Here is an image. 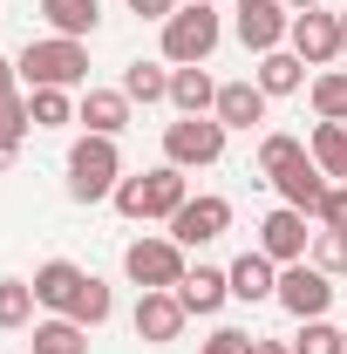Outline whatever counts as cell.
I'll list each match as a JSON object with an SVG mask.
<instances>
[{
	"instance_id": "7",
	"label": "cell",
	"mask_w": 347,
	"mask_h": 354,
	"mask_svg": "<svg viewBox=\"0 0 347 354\" xmlns=\"http://www.w3.org/2000/svg\"><path fill=\"white\" fill-rule=\"evenodd\" d=\"M272 300L293 313V320H327V307H334V272H320L313 259L279 266V293Z\"/></svg>"
},
{
	"instance_id": "41",
	"label": "cell",
	"mask_w": 347,
	"mask_h": 354,
	"mask_svg": "<svg viewBox=\"0 0 347 354\" xmlns=\"http://www.w3.org/2000/svg\"><path fill=\"white\" fill-rule=\"evenodd\" d=\"M205 7H218V0H205Z\"/></svg>"
},
{
	"instance_id": "33",
	"label": "cell",
	"mask_w": 347,
	"mask_h": 354,
	"mask_svg": "<svg viewBox=\"0 0 347 354\" xmlns=\"http://www.w3.org/2000/svg\"><path fill=\"white\" fill-rule=\"evenodd\" d=\"M320 232H347V184H327V198H320Z\"/></svg>"
},
{
	"instance_id": "29",
	"label": "cell",
	"mask_w": 347,
	"mask_h": 354,
	"mask_svg": "<svg viewBox=\"0 0 347 354\" xmlns=\"http://www.w3.org/2000/svg\"><path fill=\"white\" fill-rule=\"evenodd\" d=\"M300 157H306V143H300V136L272 130V136H265V143H259V177H279V171H286V164H300Z\"/></svg>"
},
{
	"instance_id": "27",
	"label": "cell",
	"mask_w": 347,
	"mask_h": 354,
	"mask_svg": "<svg viewBox=\"0 0 347 354\" xmlns=\"http://www.w3.org/2000/svg\"><path fill=\"white\" fill-rule=\"evenodd\" d=\"M109 313H116V300H109V286H102V279L88 272V279H82V293H75V307H68V320H82V327H102Z\"/></svg>"
},
{
	"instance_id": "31",
	"label": "cell",
	"mask_w": 347,
	"mask_h": 354,
	"mask_svg": "<svg viewBox=\"0 0 347 354\" xmlns=\"http://www.w3.org/2000/svg\"><path fill=\"white\" fill-rule=\"evenodd\" d=\"M306 259L320 272H347V232H313V252Z\"/></svg>"
},
{
	"instance_id": "24",
	"label": "cell",
	"mask_w": 347,
	"mask_h": 354,
	"mask_svg": "<svg viewBox=\"0 0 347 354\" xmlns=\"http://www.w3.org/2000/svg\"><path fill=\"white\" fill-rule=\"evenodd\" d=\"M123 95L130 102H171V68L164 62H130L123 68Z\"/></svg>"
},
{
	"instance_id": "3",
	"label": "cell",
	"mask_w": 347,
	"mask_h": 354,
	"mask_svg": "<svg viewBox=\"0 0 347 354\" xmlns=\"http://www.w3.org/2000/svg\"><path fill=\"white\" fill-rule=\"evenodd\" d=\"M184 198H191V184H184L177 164H157V171L116 184V212H123V218H177Z\"/></svg>"
},
{
	"instance_id": "38",
	"label": "cell",
	"mask_w": 347,
	"mask_h": 354,
	"mask_svg": "<svg viewBox=\"0 0 347 354\" xmlns=\"http://www.w3.org/2000/svg\"><path fill=\"white\" fill-rule=\"evenodd\" d=\"M14 157H21V143H7V136H0V171H7Z\"/></svg>"
},
{
	"instance_id": "25",
	"label": "cell",
	"mask_w": 347,
	"mask_h": 354,
	"mask_svg": "<svg viewBox=\"0 0 347 354\" xmlns=\"http://www.w3.org/2000/svg\"><path fill=\"white\" fill-rule=\"evenodd\" d=\"M313 116H320V123H347V75L341 68L313 75Z\"/></svg>"
},
{
	"instance_id": "11",
	"label": "cell",
	"mask_w": 347,
	"mask_h": 354,
	"mask_svg": "<svg viewBox=\"0 0 347 354\" xmlns=\"http://www.w3.org/2000/svg\"><path fill=\"white\" fill-rule=\"evenodd\" d=\"M259 252L272 266H300L306 252H313V232H306V212H293V205H279L272 218L259 225Z\"/></svg>"
},
{
	"instance_id": "35",
	"label": "cell",
	"mask_w": 347,
	"mask_h": 354,
	"mask_svg": "<svg viewBox=\"0 0 347 354\" xmlns=\"http://www.w3.org/2000/svg\"><path fill=\"white\" fill-rule=\"evenodd\" d=\"M177 7H184V0H130V14H136V21H171Z\"/></svg>"
},
{
	"instance_id": "20",
	"label": "cell",
	"mask_w": 347,
	"mask_h": 354,
	"mask_svg": "<svg viewBox=\"0 0 347 354\" xmlns=\"http://www.w3.org/2000/svg\"><path fill=\"white\" fill-rule=\"evenodd\" d=\"M252 82H259L265 95H300V88H306V62L293 55V48H272V55H259Z\"/></svg>"
},
{
	"instance_id": "39",
	"label": "cell",
	"mask_w": 347,
	"mask_h": 354,
	"mask_svg": "<svg viewBox=\"0 0 347 354\" xmlns=\"http://www.w3.org/2000/svg\"><path fill=\"white\" fill-rule=\"evenodd\" d=\"M306 7H320V0H286V14H306Z\"/></svg>"
},
{
	"instance_id": "5",
	"label": "cell",
	"mask_w": 347,
	"mask_h": 354,
	"mask_svg": "<svg viewBox=\"0 0 347 354\" xmlns=\"http://www.w3.org/2000/svg\"><path fill=\"white\" fill-rule=\"evenodd\" d=\"M225 123L218 116H177V123H164V164H177V171H212L218 157H225Z\"/></svg>"
},
{
	"instance_id": "13",
	"label": "cell",
	"mask_w": 347,
	"mask_h": 354,
	"mask_svg": "<svg viewBox=\"0 0 347 354\" xmlns=\"http://www.w3.org/2000/svg\"><path fill=\"white\" fill-rule=\"evenodd\" d=\"M225 279H232V300H245V307H259V300L279 293V266L265 259L259 245H252V252H238V259L225 266Z\"/></svg>"
},
{
	"instance_id": "12",
	"label": "cell",
	"mask_w": 347,
	"mask_h": 354,
	"mask_svg": "<svg viewBox=\"0 0 347 354\" xmlns=\"http://www.w3.org/2000/svg\"><path fill=\"white\" fill-rule=\"evenodd\" d=\"M184 300L177 293H136V313H130V327H136V341H150V348H164V341H177L184 334Z\"/></svg>"
},
{
	"instance_id": "22",
	"label": "cell",
	"mask_w": 347,
	"mask_h": 354,
	"mask_svg": "<svg viewBox=\"0 0 347 354\" xmlns=\"http://www.w3.org/2000/svg\"><path fill=\"white\" fill-rule=\"evenodd\" d=\"M306 157H313L327 177H347V123H313V136H306Z\"/></svg>"
},
{
	"instance_id": "30",
	"label": "cell",
	"mask_w": 347,
	"mask_h": 354,
	"mask_svg": "<svg viewBox=\"0 0 347 354\" xmlns=\"http://www.w3.org/2000/svg\"><path fill=\"white\" fill-rule=\"evenodd\" d=\"M293 354H347V334L334 327V320H300V341H293Z\"/></svg>"
},
{
	"instance_id": "15",
	"label": "cell",
	"mask_w": 347,
	"mask_h": 354,
	"mask_svg": "<svg viewBox=\"0 0 347 354\" xmlns=\"http://www.w3.org/2000/svg\"><path fill=\"white\" fill-rule=\"evenodd\" d=\"M265 102H272V95L245 75V82H225V88H218V109H212V116L225 123V130H259V123H265Z\"/></svg>"
},
{
	"instance_id": "18",
	"label": "cell",
	"mask_w": 347,
	"mask_h": 354,
	"mask_svg": "<svg viewBox=\"0 0 347 354\" xmlns=\"http://www.w3.org/2000/svg\"><path fill=\"white\" fill-rule=\"evenodd\" d=\"M279 184V198L293 205V212H320V198H327V171L313 164V157H300V164H286V171L272 177Z\"/></svg>"
},
{
	"instance_id": "17",
	"label": "cell",
	"mask_w": 347,
	"mask_h": 354,
	"mask_svg": "<svg viewBox=\"0 0 347 354\" xmlns=\"http://www.w3.org/2000/svg\"><path fill=\"white\" fill-rule=\"evenodd\" d=\"M177 300H184V313H218L232 300V279H225L218 266H191V272L177 279Z\"/></svg>"
},
{
	"instance_id": "34",
	"label": "cell",
	"mask_w": 347,
	"mask_h": 354,
	"mask_svg": "<svg viewBox=\"0 0 347 354\" xmlns=\"http://www.w3.org/2000/svg\"><path fill=\"white\" fill-rule=\"evenodd\" d=\"M252 341H259V334H245V327H218L198 354H252Z\"/></svg>"
},
{
	"instance_id": "21",
	"label": "cell",
	"mask_w": 347,
	"mask_h": 354,
	"mask_svg": "<svg viewBox=\"0 0 347 354\" xmlns=\"http://www.w3.org/2000/svg\"><path fill=\"white\" fill-rule=\"evenodd\" d=\"M41 21L55 35H68V41H88L95 21H102V0H41Z\"/></svg>"
},
{
	"instance_id": "19",
	"label": "cell",
	"mask_w": 347,
	"mask_h": 354,
	"mask_svg": "<svg viewBox=\"0 0 347 354\" xmlns=\"http://www.w3.org/2000/svg\"><path fill=\"white\" fill-rule=\"evenodd\" d=\"M171 109L177 116H212L218 109V82L205 75V62L198 68H171Z\"/></svg>"
},
{
	"instance_id": "14",
	"label": "cell",
	"mask_w": 347,
	"mask_h": 354,
	"mask_svg": "<svg viewBox=\"0 0 347 354\" xmlns=\"http://www.w3.org/2000/svg\"><path fill=\"white\" fill-rule=\"evenodd\" d=\"M130 95L123 88H88L82 102H75V123H88V136H123L130 130Z\"/></svg>"
},
{
	"instance_id": "40",
	"label": "cell",
	"mask_w": 347,
	"mask_h": 354,
	"mask_svg": "<svg viewBox=\"0 0 347 354\" xmlns=\"http://www.w3.org/2000/svg\"><path fill=\"white\" fill-rule=\"evenodd\" d=\"M341 55H347V7H341Z\"/></svg>"
},
{
	"instance_id": "9",
	"label": "cell",
	"mask_w": 347,
	"mask_h": 354,
	"mask_svg": "<svg viewBox=\"0 0 347 354\" xmlns=\"http://www.w3.org/2000/svg\"><path fill=\"white\" fill-rule=\"evenodd\" d=\"M286 48L300 55L306 68H327V62L341 55V14H327V7H306V14H293Z\"/></svg>"
},
{
	"instance_id": "6",
	"label": "cell",
	"mask_w": 347,
	"mask_h": 354,
	"mask_svg": "<svg viewBox=\"0 0 347 354\" xmlns=\"http://www.w3.org/2000/svg\"><path fill=\"white\" fill-rule=\"evenodd\" d=\"M123 272H130L143 293H177V279L191 266H184V245L177 239H136L130 252H123Z\"/></svg>"
},
{
	"instance_id": "16",
	"label": "cell",
	"mask_w": 347,
	"mask_h": 354,
	"mask_svg": "<svg viewBox=\"0 0 347 354\" xmlns=\"http://www.w3.org/2000/svg\"><path fill=\"white\" fill-rule=\"evenodd\" d=\"M82 279H88V272L75 259H48L41 272H35V300H41L48 313H68V307H75V293H82Z\"/></svg>"
},
{
	"instance_id": "8",
	"label": "cell",
	"mask_w": 347,
	"mask_h": 354,
	"mask_svg": "<svg viewBox=\"0 0 347 354\" xmlns=\"http://www.w3.org/2000/svg\"><path fill=\"white\" fill-rule=\"evenodd\" d=\"M232 28L252 55H272V48H286L293 14H286V0H232Z\"/></svg>"
},
{
	"instance_id": "4",
	"label": "cell",
	"mask_w": 347,
	"mask_h": 354,
	"mask_svg": "<svg viewBox=\"0 0 347 354\" xmlns=\"http://www.w3.org/2000/svg\"><path fill=\"white\" fill-rule=\"evenodd\" d=\"M218 35H225L218 7L191 0V7H177L171 21H164V62H171V68H198V62H212Z\"/></svg>"
},
{
	"instance_id": "37",
	"label": "cell",
	"mask_w": 347,
	"mask_h": 354,
	"mask_svg": "<svg viewBox=\"0 0 347 354\" xmlns=\"http://www.w3.org/2000/svg\"><path fill=\"white\" fill-rule=\"evenodd\" d=\"M252 354H293V341H252Z\"/></svg>"
},
{
	"instance_id": "42",
	"label": "cell",
	"mask_w": 347,
	"mask_h": 354,
	"mask_svg": "<svg viewBox=\"0 0 347 354\" xmlns=\"http://www.w3.org/2000/svg\"><path fill=\"white\" fill-rule=\"evenodd\" d=\"M341 334H347V327H341Z\"/></svg>"
},
{
	"instance_id": "28",
	"label": "cell",
	"mask_w": 347,
	"mask_h": 354,
	"mask_svg": "<svg viewBox=\"0 0 347 354\" xmlns=\"http://www.w3.org/2000/svg\"><path fill=\"white\" fill-rule=\"evenodd\" d=\"M28 109H35V130H62V123H75L68 88H35V95H28Z\"/></svg>"
},
{
	"instance_id": "1",
	"label": "cell",
	"mask_w": 347,
	"mask_h": 354,
	"mask_svg": "<svg viewBox=\"0 0 347 354\" xmlns=\"http://www.w3.org/2000/svg\"><path fill=\"white\" fill-rule=\"evenodd\" d=\"M14 62H21V82H28V88H75V82H88V48L68 41V35L28 41Z\"/></svg>"
},
{
	"instance_id": "23",
	"label": "cell",
	"mask_w": 347,
	"mask_h": 354,
	"mask_svg": "<svg viewBox=\"0 0 347 354\" xmlns=\"http://www.w3.org/2000/svg\"><path fill=\"white\" fill-rule=\"evenodd\" d=\"M35 354H88V327L68 320V313H55V320L35 327Z\"/></svg>"
},
{
	"instance_id": "36",
	"label": "cell",
	"mask_w": 347,
	"mask_h": 354,
	"mask_svg": "<svg viewBox=\"0 0 347 354\" xmlns=\"http://www.w3.org/2000/svg\"><path fill=\"white\" fill-rule=\"evenodd\" d=\"M14 82H21V62H7V55H0V102H7V95H21Z\"/></svg>"
},
{
	"instance_id": "26",
	"label": "cell",
	"mask_w": 347,
	"mask_h": 354,
	"mask_svg": "<svg viewBox=\"0 0 347 354\" xmlns=\"http://www.w3.org/2000/svg\"><path fill=\"white\" fill-rule=\"evenodd\" d=\"M35 279H0V327H28L35 320Z\"/></svg>"
},
{
	"instance_id": "10",
	"label": "cell",
	"mask_w": 347,
	"mask_h": 354,
	"mask_svg": "<svg viewBox=\"0 0 347 354\" xmlns=\"http://www.w3.org/2000/svg\"><path fill=\"white\" fill-rule=\"evenodd\" d=\"M225 225H232V205H225V198H212V191H198V198H184V212L171 218V239L191 252V245L225 239Z\"/></svg>"
},
{
	"instance_id": "32",
	"label": "cell",
	"mask_w": 347,
	"mask_h": 354,
	"mask_svg": "<svg viewBox=\"0 0 347 354\" xmlns=\"http://www.w3.org/2000/svg\"><path fill=\"white\" fill-rule=\"evenodd\" d=\"M28 130H35V109H28V95H7V102H0V136H7V143H21Z\"/></svg>"
},
{
	"instance_id": "2",
	"label": "cell",
	"mask_w": 347,
	"mask_h": 354,
	"mask_svg": "<svg viewBox=\"0 0 347 354\" xmlns=\"http://www.w3.org/2000/svg\"><path fill=\"white\" fill-rule=\"evenodd\" d=\"M116 184H123V150H116V136H82V143L68 150V198L102 205V198H116Z\"/></svg>"
}]
</instances>
